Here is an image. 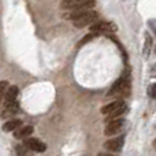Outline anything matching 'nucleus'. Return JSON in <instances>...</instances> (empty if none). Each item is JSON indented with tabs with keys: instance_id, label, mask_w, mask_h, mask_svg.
<instances>
[{
	"instance_id": "nucleus-13",
	"label": "nucleus",
	"mask_w": 156,
	"mask_h": 156,
	"mask_svg": "<svg viewBox=\"0 0 156 156\" xmlns=\"http://www.w3.org/2000/svg\"><path fill=\"white\" fill-rule=\"evenodd\" d=\"M151 49H152V38H151V36L147 33L145 34V45H144V56H148Z\"/></svg>"
},
{
	"instance_id": "nucleus-12",
	"label": "nucleus",
	"mask_w": 156,
	"mask_h": 156,
	"mask_svg": "<svg viewBox=\"0 0 156 156\" xmlns=\"http://www.w3.org/2000/svg\"><path fill=\"white\" fill-rule=\"evenodd\" d=\"M16 94H18V88L16 86H10L7 93H5V99H7V101H15Z\"/></svg>"
},
{
	"instance_id": "nucleus-16",
	"label": "nucleus",
	"mask_w": 156,
	"mask_h": 156,
	"mask_svg": "<svg viewBox=\"0 0 156 156\" xmlns=\"http://www.w3.org/2000/svg\"><path fill=\"white\" fill-rule=\"evenodd\" d=\"M148 94L152 97V99H156V83H152L148 88Z\"/></svg>"
},
{
	"instance_id": "nucleus-18",
	"label": "nucleus",
	"mask_w": 156,
	"mask_h": 156,
	"mask_svg": "<svg viewBox=\"0 0 156 156\" xmlns=\"http://www.w3.org/2000/svg\"><path fill=\"white\" fill-rule=\"evenodd\" d=\"M151 77H156V63L151 67Z\"/></svg>"
},
{
	"instance_id": "nucleus-3",
	"label": "nucleus",
	"mask_w": 156,
	"mask_h": 156,
	"mask_svg": "<svg viewBox=\"0 0 156 156\" xmlns=\"http://www.w3.org/2000/svg\"><path fill=\"white\" fill-rule=\"evenodd\" d=\"M116 32V25L112 22H105V21H99L90 26V33H104V34H110V33Z\"/></svg>"
},
{
	"instance_id": "nucleus-6",
	"label": "nucleus",
	"mask_w": 156,
	"mask_h": 156,
	"mask_svg": "<svg viewBox=\"0 0 156 156\" xmlns=\"http://www.w3.org/2000/svg\"><path fill=\"white\" fill-rule=\"evenodd\" d=\"M25 145L29 149H33L36 152H44L47 149V145L44 143H41L37 138H26L25 140Z\"/></svg>"
},
{
	"instance_id": "nucleus-8",
	"label": "nucleus",
	"mask_w": 156,
	"mask_h": 156,
	"mask_svg": "<svg viewBox=\"0 0 156 156\" xmlns=\"http://www.w3.org/2000/svg\"><path fill=\"white\" fill-rule=\"evenodd\" d=\"M125 103L122 101V100H116V101H114V103H111V104H108V105H104V107L101 108V112L103 114H105V115H110V114H112L114 111H116L121 105H123Z\"/></svg>"
},
{
	"instance_id": "nucleus-10",
	"label": "nucleus",
	"mask_w": 156,
	"mask_h": 156,
	"mask_svg": "<svg viewBox=\"0 0 156 156\" xmlns=\"http://www.w3.org/2000/svg\"><path fill=\"white\" fill-rule=\"evenodd\" d=\"M19 127H22L21 119H11L7 123H4L3 130H4V132H12V130H16V129H19Z\"/></svg>"
},
{
	"instance_id": "nucleus-2",
	"label": "nucleus",
	"mask_w": 156,
	"mask_h": 156,
	"mask_svg": "<svg viewBox=\"0 0 156 156\" xmlns=\"http://www.w3.org/2000/svg\"><path fill=\"white\" fill-rule=\"evenodd\" d=\"M97 18H99V14H97L96 11L90 10V11H86V12L81 14L80 16H77L73 21V25L76 27H85V26H88V25L92 26L93 22L97 21Z\"/></svg>"
},
{
	"instance_id": "nucleus-7",
	"label": "nucleus",
	"mask_w": 156,
	"mask_h": 156,
	"mask_svg": "<svg viewBox=\"0 0 156 156\" xmlns=\"http://www.w3.org/2000/svg\"><path fill=\"white\" fill-rule=\"evenodd\" d=\"M33 130L34 129H33L32 126H22L14 132V136H15V138H26V137H29V136H32Z\"/></svg>"
},
{
	"instance_id": "nucleus-9",
	"label": "nucleus",
	"mask_w": 156,
	"mask_h": 156,
	"mask_svg": "<svg viewBox=\"0 0 156 156\" xmlns=\"http://www.w3.org/2000/svg\"><path fill=\"white\" fill-rule=\"evenodd\" d=\"M86 2H89V0H62V7L74 10V8H78L82 4H85Z\"/></svg>"
},
{
	"instance_id": "nucleus-1",
	"label": "nucleus",
	"mask_w": 156,
	"mask_h": 156,
	"mask_svg": "<svg viewBox=\"0 0 156 156\" xmlns=\"http://www.w3.org/2000/svg\"><path fill=\"white\" fill-rule=\"evenodd\" d=\"M129 90H130V80H129V77L125 74L123 77H121L112 85V88H111L110 92H108V96H116V94H118V96L119 94L127 96Z\"/></svg>"
},
{
	"instance_id": "nucleus-15",
	"label": "nucleus",
	"mask_w": 156,
	"mask_h": 156,
	"mask_svg": "<svg viewBox=\"0 0 156 156\" xmlns=\"http://www.w3.org/2000/svg\"><path fill=\"white\" fill-rule=\"evenodd\" d=\"M27 147L25 145H18L16 147V154H18V156H27V154H29V151H27Z\"/></svg>"
},
{
	"instance_id": "nucleus-22",
	"label": "nucleus",
	"mask_w": 156,
	"mask_h": 156,
	"mask_svg": "<svg viewBox=\"0 0 156 156\" xmlns=\"http://www.w3.org/2000/svg\"><path fill=\"white\" fill-rule=\"evenodd\" d=\"M155 52H156V47H155Z\"/></svg>"
},
{
	"instance_id": "nucleus-14",
	"label": "nucleus",
	"mask_w": 156,
	"mask_h": 156,
	"mask_svg": "<svg viewBox=\"0 0 156 156\" xmlns=\"http://www.w3.org/2000/svg\"><path fill=\"white\" fill-rule=\"evenodd\" d=\"M97 36V33H89L88 36H85V37L82 38V40L78 43V47H81V45H83V44H86V43H89V41H92L94 37Z\"/></svg>"
},
{
	"instance_id": "nucleus-19",
	"label": "nucleus",
	"mask_w": 156,
	"mask_h": 156,
	"mask_svg": "<svg viewBox=\"0 0 156 156\" xmlns=\"http://www.w3.org/2000/svg\"><path fill=\"white\" fill-rule=\"evenodd\" d=\"M5 86H7V82H5V81H3V82H2V94H4Z\"/></svg>"
},
{
	"instance_id": "nucleus-5",
	"label": "nucleus",
	"mask_w": 156,
	"mask_h": 156,
	"mask_svg": "<svg viewBox=\"0 0 156 156\" xmlns=\"http://www.w3.org/2000/svg\"><path fill=\"white\" fill-rule=\"evenodd\" d=\"M123 137H116V138H111L108 140L107 143H104V148L108 149V151H112V152H118L121 151V148L123 147Z\"/></svg>"
},
{
	"instance_id": "nucleus-11",
	"label": "nucleus",
	"mask_w": 156,
	"mask_h": 156,
	"mask_svg": "<svg viewBox=\"0 0 156 156\" xmlns=\"http://www.w3.org/2000/svg\"><path fill=\"white\" fill-rule=\"evenodd\" d=\"M125 112H126V104L121 105V107H119L116 111H114L112 114H110V115H108V118L105 119V121H107V122H108V121H111V122H112V121H116V119H119V116H122Z\"/></svg>"
},
{
	"instance_id": "nucleus-17",
	"label": "nucleus",
	"mask_w": 156,
	"mask_h": 156,
	"mask_svg": "<svg viewBox=\"0 0 156 156\" xmlns=\"http://www.w3.org/2000/svg\"><path fill=\"white\" fill-rule=\"evenodd\" d=\"M148 23H149V26L154 29V32H155V34H156V19H151Z\"/></svg>"
},
{
	"instance_id": "nucleus-21",
	"label": "nucleus",
	"mask_w": 156,
	"mask_h": 156,
	"mask_svg": "<svg viewBox=\"0 0 156 156\" xmlns=\"http://www.w3.org/2000/svg\"><path fill=\"white\" fill-rule=\"evenodd\" d=\"M154 145H155V148H156V140H155V143H154Z\"/></svg>"
},
{
	"instance_id": "nucleus-20",
	"label": "nucleus",
	"mask_w": 156,
	"mask_h": 156,
	"mask_svg": "<svg viewBox=\"0 0 156 156\" xmlns=\"http://www.w3.org/2000/svg\"><path fill=\"white\" fill-rule=\"evenodd\" d=\"M97 156H115V155H111V154H104V152H101V154H99Z\"/></svg>"
},
{
	"instance_id": "nucleus-4",
	"label": "nucleus",
	"mask_w": 156,
	"mask_h": 156,
	"mask_svg": "<svg viewBox=\"0 0 156 156\" xmlns=\"http://www.w3.org/2000/svg\"><path fill=\"white\" fill-rule=\"evenodd\" d=\"M123 125H125V119H122V118L110 122V123L107 125V127H105V130H104V134L105 136L116 134V133H119L122 129H123Z\"/></svg>"
}]
</instances>
